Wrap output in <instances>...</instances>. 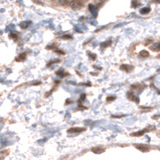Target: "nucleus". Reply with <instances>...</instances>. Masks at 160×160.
Wrapping results in <instances>:
<instances>
[{
	"label": "nucleus",
	"instance_id": "f257e3e1",
	"mask_svg": "<svg viewBox=\"0 0 160 160\" xmlns=\"http://www.w3.org/2000/svg\"><path fill=\"white\" fill-rule=\"evenodd\" d=\"M87 0H73L71 2V8L73 9H80V8L83 7V5L85 4Z\"/></svg>",
	"mask_w": 160,
	"mask_h": 160
},
{
	"label": "nucleus",
	"instance_id": "f03ea898",
	"mask_svg": "<svg viewBox=\"0 0 160 160\" xmlns=\"http://www.w3.org/2000/svg\"><path fill=\"white\" fill-rule=\"evenodd\" d=\"M121 70L129 73V71H131L132 70H133V67H132V65H121Z\"/></svg>",
	"mask_w": 160,
	"mask_h": 160
},
{
	"label": "nucleus",
	"instance_id": "7ed1b4c3",
	"mask_svg": "<svg viewBox=\"0 0 160 160\" xmlns=\"http://www.w3.org/2000/svg\"><path fill=\"white\" fill-rule=\"evenodd\" d=\"M73 0H59V3L63 6H68V5L71 4Z\"/></svg>",
	"mask_w": 160,
	"mask_h": 160
},
{
	"label": "nucleus",
	"instance_id": "20e7f679",
	"mask_svg": "<svg viewBox=\"0 0 160 160\" xmlns=\"http://www.w3.org/2000/svg\"><path fill=\"white\" fill-rule=\"evenodd\" d=\"M85 129L84 128H71L68 132V133H80V132H83Z\"/></svg>",
	"mask_w": 160,
	"mask_h": 160
},
{
	"label": "nucleus",
	"instance_id": "39448f33",
	"mask_svg": "<svg viewBox=\"0 0 160 160\" xmlns=\"http://www.w3.org/2000/svg\"><path fill=\"white\" fill-rule=\"evenodd\" d=\"M150 10H151L150 7H144L140 10V13H141V14H147V13L150 12Z\"/></svg>",
	"mask_w": 160,
	"mask_h": 160
},
{
	"label": "nucleus",
	"instance_id": "423d86ee",
	"mask_svg": "<svg viewBox=\"0 0 160 160\" xmlns=\"http://www.w3.org/2000/svg\"><path fill=\"white\" fill-rule=\"evenodd\" d=\"M128 98H129V99H131L132 101H135V102H139V99H138V98L136 97V96H134V95H133V94H132V93H129V94H128Z\"/></svg>",
	"mask_w": 160,
	"mask_h": 160
},
{
	"label": "nucleus",
	"instance_id": "0eeeda50",
	"mask_svg": "<svg viewBox=\"0 0 160 160\" xmlns=\"http://www.w3.org/2000/svg\"><path fill=\"white\" fill-rule=\"evenodd\" d=\"M139 56L141 57H149V52L147 51H140Z\"/></svg>",
	"mask_w": 160,
	"mask_h": 160
},
{
	"label": "nucleus",
	"instance_id": "6e6552de",
	"mask_svg": "<svg viewBox=\"0 0 160 160\" xmlns=\"http://www.w3.org/2000/svg\"><path fill=\"white\" fill-rule=\"evenodd\" d=\"M89 9L91 10V11L93 12L94 16H96V15H97V14H96V8H95V6H94L93 4H90V6H89Z\"/></svg>",
	"mask_w": 160,
	"mask_h": 160
},
{
	"label": "nucleus",
	"instance_id": "1a4fd4ad",
	"mask_svg": "<svg viewBox=\"0 0 160 160\" xmlns=\"http://www.w3.org/2000/svg\"><path fill=\"white\" fill-rule=\"evenodd\" d=\"M145 133V130L143 131H140V132H136V133H133L132 134V136H141V135H143Z\"/></svg>",
	"mask_w": 160,
	"mask_h": 160
},
{
	"label": "nucleus",
	"instance_id": "9d476101",
	"mask_svg": "<svg viewBox=\"0 0 160 160\" xmlns=\"http://www.w3.org/2000/svg\"><path fill=\"white\" fill-rule=\"evenodd\" d=\"M29 24H30L29 21H27V22H22V23L20 24V27H21V28H26V27L28 26Z\"/></svg>",
	"mask_w": 160,
	"mask_h": 160
},
{
	"label": "nucleus",
	"instance_id": "9b49d317",
	"mask_svg": "<svg viewBox=\"0 0 160 160\" xmlns=\"http://www.w3.org/2000/svg\"><path fill=\"white\" fill-rule=\"evenodd\" d=\"M137 148L138 149H140L141 151H147L148 150V148L147 147H145V146H141V145H138L137 146Z\"/></svg>",
	"mask_w": 160,
	"mask_h": 160
},
{
	"label": "nucleus",
	"instance_id": "f8f14e48",
	"mask_svg": "<svg viewBox=\"0 0 160 160\" xmlns=\"http://www.w3.org/2000/svg\"><path fill=\"white\" fill-rule=\"evenodd\" d=\"M138 5H139V2H137V0H133V1H132V6H133L134 8L137 7Z\"/></svg>",
	"mask_w": 160,
	"mask_h": 160
},
{
	"label": "nucleus",
	"instance_id": "ddd939ff",
	"mask_svg": "<svg viewBox=\"0 0 160 160\" xmlns=\"http://www.w3.org/2000/svg\"><path fill=\"white\" fill-rule=\"evenodd\" d=\"M93 151H94V152H96V153H98V152H103L104 149H95V148H94Z\"/></svg>",
	"mask_w": 160,
	"mask_h": 160
},
{
	"label": "nucleus",
	"instance_id": "4468645a",
	"mask_svg": "<svg viewBox=\"0 0 160 160\" xmlns=\"http://www.w3.org/2000/svg\"><path fill=\"white\" fill-rule=\"evenodd\" d=\"M109 45H111V40H108V41H107V42H104L102 45H103L104 48H105V46H109Z\"/></svg>",
	"mask_w": 160,
	"mask_h": 160
},
{
	"label": "nucleus",
	"instance_id": "2eb2a0df",
	"mask_svg": "<svg viewBox=\"0 0 160 160\" xmlns=\"http://www.w3.org/2000/svg\"><path fill=\"white\" fill-rule=\"evenodd\" d=\"M24 59H25V54H21V56L17 59V60H24Z\"/></svg>",
	"mask_w": 160,
	"mask_h": 160
},
{
	"label": "nucleus",
	"instance_id": "dca6fc26",
	"mask_svg": "<svg viewBox=\"0 0 160 160\" xmlns=\"http://www.w3.org/2000/svg\"><path fill=\"white\" fill-rule=\"evenodd\" d=\"M89 57H92L93 60H95V59H96V54H94L93 52H89Z\"/></svg>",
	"mask_w": 160,
	"mask_h": 160
},
{
	"label": "nucleus",
	"instance_id": "f3484780",
	"mask_svg": "<svg viewBox=\"0 0 160 160\" xmlns=\"http://www.w3.org/2000/svg\"><path fill=\"white\" fill-rule=\"evenodd\" d=\"M113 100H115V97H112V96H111V97H108V98H107V101H108V102L113 101Z\"/></svg>",
	"mask_w": 160,
	"mask_h": 160
},
{
	"label": "nucleus",
	"instance_id": "a211bd4d",
	"mask_svg": "<svg viewBox=\"0 0 160 160\" xmlns=\"http://www.w3.org/2000/svg\"><path fill=\"white\" fill-rule=\"evenodd\" d=\"M154 2H157V3H160V0H154Z\"/></svg>",
	"mask_w": 160,
	"mask_h": 160
}]
</instances>
